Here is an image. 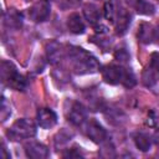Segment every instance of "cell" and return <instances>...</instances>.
<instances>
[{"instance_id":"obj_14","label":"cell","mask_w":159,"mask_h":159,"mask_svg":"<svg viewBox=\"0 0 159 159\" xmlns=\"http://www.w3.org/2000/svg\"><path fill=\"white\" fill-rule=\"evenodd\" d=\"M124 1L129 7H132L140 15L150 16L155 12L154 5L152 2H149L148 0H124Z\"/></svg>"},{"instance_id":"obj_11","label":"cell","mask_w":159,"mask_h":159,"mask_svg":"<svg viewBox=\"0 0 159 159\" xmlns=\"http://www.w3.org/2000/svg\"><path fill=\"white\" fill-rule=\"evenodd\" d=\"M36 122L43 129H50L57 123V114L51 108H40L36 113Z\"/></svg>"},{"instance_id":"obj_6","label":"cell","mask_w":159,"mask_h":159,"mask_svg":"<svg viewBox=\"0 0 159 159\" xmlns=\"http://www.w3.org/2000/svg\"><path fill=\"white\" fill-rule=\"evenodd\" d=\"M159 81V52H154L150 56L149 63L142 73V82L145 87H153Z\"/></svg>"},{"instance_id":"obj_27","label":"cell","mask_w":159,"mask_h":159,"mask_svg":"<svg viewBox=\"0 0 159 159\" xmlns=\"http://www.w3.org/2000/svg\"><path fill=\"white\" fill-rule=\"evenodd\" d=\"M46 1H48V0H46Z\"/></svg>"},{"instance_id":"obj_20","label":"cell","mask_w":159,"mask_h":159,"mask_svg":"<svg viewBox=\"0 0 159 159\" xmlns=\"http://www.w3.org/2000/svg\"><path fill=\"white\" fill-rule=\"evenodd\" d=\"M104 113H106V117H107V119H108V122H111L112 124H120L122 122H124L125 119V117H124V114L119 111V109H117V108H108V109H106L104 111Z\"/></svg>"},{"instance_id":"obj_25","label":"cell","mask_w":159,"mask_h":159,"mask_svg":"<svg viewBox=\"0 0 159 159\" xmlns=\"http://www.w3.org/2000/svg\"><path fill=\"white\" fill-rule=\"evenodd\" d=\"M1 158H2V159L10 158V154L6 153V147H5V144H1Z\"/></svg>"},{"instance_id":"obj_26","label":"cell","mask_w":159,"mask_h":159,"mask_svg":"<svg viewBox=\"0 0 159 159\" xmlns=\"http://www.w3.org/2000/svg\"><path fill=\"white\" fill-rule=\"evenodd\" d=\"M153 142L159 147V129L154 133V135H153Z\"/></svg>"},{"instance_id":"obj_5","label":"cell","mask_w":159,"mask_h":159,"mask_svg":"<svg viewBox=\"0 0 159 159\" xmlns=\"http://www.w3.org/2000/svg\"><path fill=\"white\" fill-rule=\"evenodd\" d=\"M65 114L67 120L73 125H82L87 120V109L86 107L75 99H67L65 103Z\"/></svg>"},{"instance_id":"obj_17","label":"cell","mask_w":159,"mask_h":159,"mask_svg":"<svg viewBox=\"0 0 159 159\" xmlns=\"http://www.w3.org/2000/svg\"><path fill=\"white\" fill-rule=\"evenodd\" d=\"M138 40L143 43H150L155 40V30L148 22H142L138 27Z\"/></svg>"},{"instance_id":"obj_12","label":"cell","mask_w":159,"mask_h":159,"mask_svg":"<svg viewBox=\"0 0 159 159\" xmlns=\"http://www.w3.org/2000/svg\"><path fill=\"white\" fill-rule=\"evenodd\" d=\"M22 14L15 9H9L4 12V24L7 29L11 30H20L22 27Z\"/></svg>"},{"instance_id":"obj_21","label":"cell","mask_w":159,"mask_h":159,"mask_svg":"<svg viewBox=\"0 0 159 159\" xmlns=\"http://www.w3.org/2000/svg\"><path fill=\"white\" fill-rule=\"evenodd\" d=\"M82 0H57V5L62 10H70V9H76L81 5Z\"/></svg>"},{"instance_id":"obj_8","label":"cell","mask_w":159,"mask_h":159,"mask_svg":"<svg viewBox=\"0 0 159 159\" xmlns=\"http://www.w3.org/2000/svg\"><path fill=\"white\" fill-rule=\"evenodd\" d=\"M130 22H132V15L129 14V11L122 4H119L116 17H114V21H113L116 34L119 35V36L124 35L128 31V29L130 26Z\"/></svg>"},{"instance_id":"obj_9","label":"cell","mask_w":159,"mask_h":159,"mask_svg":"<svg viewBox=\"0 0 159 159\" xmlns=\"http://www.w3.org/2000/svg\"><path fill=\"white\" fill-rule=\"evenodd\" d=\"M27 15L30 17V20H32L34 22H43L46 21L50 15H51V9L50 5L46 0H41L36 4H34L29 10H27Z\"/></svg>"},{"instance_id":"obj_18","label":"cell","mask_w":159,"mask_h":159,"mask_svg":"<svg viewBox=\"0 0 159 159\" xmlns=\"http://www.w3.org/2000/svg\"><path fill=\"white\" fill-rule=\"evenodd\" d=\"M133 140H134L135 147L142 152H148L153 143V138L143 132H137L133 135Z\"/></svg>"},{"instance_id":"obj_3","label":"cell","mask_w":159,"mask_h":159,"mask_svg":"<svg viewBox=\"0 0 159 159\" xmlns=\"http://www.w3.org/2000/svg\"><path fill=\"white\" fill-rule=\"evenodd\" d=\"M0 76L2 83L15 91H25L27 86L25 77L17 71V68L10 61H1Z\"/></svg>"},{"instance_id":"obj_15","label":"cell","mask_w":159,"mask_h":159,"mask_svg":"<svg viewBox=\"0 0 159 159\" xmlns=\"http://www.w3.org/2000/svg\"><path fill=\"white\" fill-rule=\"evenodd\" d=\"M82 11H83L84 19L87 20V22L89 25H97L99 22L102 12H101V9L97 5H94L92 2H87V4L83 5Z\"/></svg>"},{"instance_id":"obj_1","label":"cell","mask_w":159,"mask_h":159,"mask_svg":"<svg viewBox=\"0 0 159 159\" xmlns=\"http://www.w3.org/2000/svg\"><path fill=\"white\" fill-rule=\"evenodd\" d=\"M66 55L70 60L72 71L77 75L94 73L101 68L97 58L91 52L80 46H68V48L66 50Z\"/></svg>"},{"instance_id":"obj_23","label":"cell","mask_w":159,"mask_h":159,"mask_svg":"<svg viewBox=\"0 0 159 159\" xmlns=\"http://www.w3.org/2000/svg\"><path fill=\"white\" fill-rule=\"evenodd\" d=\"M116 58L118 60V61H122V62H124V61H128V58H129V55H128V52L125 51V48H120V50H118L117 52H116Z\"/></svg>"},{"instance_id":"obj_16","label":"cell","mask_w":159,"mask_h":159,"mask_svg":"<svg viewBox=\"0 0 159 159\" xmlns=\"http://www.w3.org/2000/svg\"><path fill=\"white\" fill-rule=\"evenodd\" d=\"M67 29L70 30V32H72L75 35L83 34L84 30H86V25H84L83 17L78 12L70 14V16L67 17Z\"/></svg>"},{"instance_id":"obj_10","label":"cell","mask_w":159,"mask_h":159,"mask_svg":"<svg viewBox=\"0 0 159 159\" xmlns=\"http://www.w3.org/2000/svg\"><path fill=\"white\" fill-rule=\"evenodd\" d=\"M24 150L27 158L31 159H45L48 157V148L40 142L29 140L24 144Z\"/></svg>"},{"instance_id":"obj_24","label":"cell","mask_w":159,"mask_h":159,"mask_svg":"<svg viewBox=\"0 0 159 159\" xmlns=\"http://www.w3.org/2000/svg\"><path fill=\"white\" fill-rule=\"evenodd\" d=\"M62 155H63L65 158H81V157H82V154H81L80 152H77L76 148L68 149V152H67V153H63Z\"/></svg>"},{"instance_id":"obj_7","label":"cell","mask_w":159,"mask_h":159,"mask_svg":"<svg viewBox=\"0 0 159 159\" xmlns=\"http://www.w3.org/2000/svg\"><path fill=\"white\" fill-rule=\"evenodd\" d=\"M84 124H86L84 125V133L92 142H94L97 144H102L109 139L107 130L96 119L86 120Z\"/></svg>"},{"instance_id":"obj_13","label":"cell","mask_w":159,"mask_h":159,"mask_svg":"<svg viewBox=\"0 0 159 159\" xmlns=\"http://www.w3.org/2000/svg\"><path fill=\"white\" fill-rule=\"evenodd\" d=\"M46 53H47L48 62L52 65H56V63H60L61 60H63L66 55V50H63V47L58 42L51 41L46 46Z\"/></svg>"},{"instance_id":"obj_4","label":"cell","mask_w":159,"mask_h":159,"mask_svg":"<svg viewBox=\"0 0 159 159\" xmlns=\"http://www.w3.org/2000/svg\"><path fill=\"white\" fill-rule=\"evenodd\" d=\"M36 124L27 118H20L15 120L11 127L7 129V137L11 140H22L31 139L36 135Z\"/></svg>"},{"instance_id":"obj_22","label":"cell","mask_w":159,"mask_h":159,"mask_svg":"<svg viewBox=\"0 0 159 159\" xmlns=\"http://www.w3.org/2000/svg\"><path fill=\"white\" fill-rule=\"evenodd\" d=\"M11 114V109H10V106L7 107V102L5 98H2V104H1V120L5 122L6 118Z\"/></svg>"},{"instance_id":"obj_19","label":"cell","mask_w":159,"mask_h":159,"mask_svg":"<svg viewBox=\"0 0 159 159\" xmlns=\"http://www.w3.org/2000/svg\"><path fill=\"white\" fill-rule=\"evenodd\" d=\"M119 4L120 2L118 0H108V1H106L104 7H103V14H104V17L108 21H111V22L114 21V17H116V14H117Z\"/></svg>"},{"instance_id":"obj_2","label":"cell","mask_w":159,"mask_h":159,"mask_svg":"<svg viewBox=\"0 0 159 159\" xmlns=\"http://www.w3.org/2000/svg\"><path fill=\"white\" fill-rule=\"evenodd\" d=\"M102 77L104 82L109 84H122L125 88H132L135 86L137 80L134 73L120 65H108L102 70Z\"/></svg>"}]
</instances>
